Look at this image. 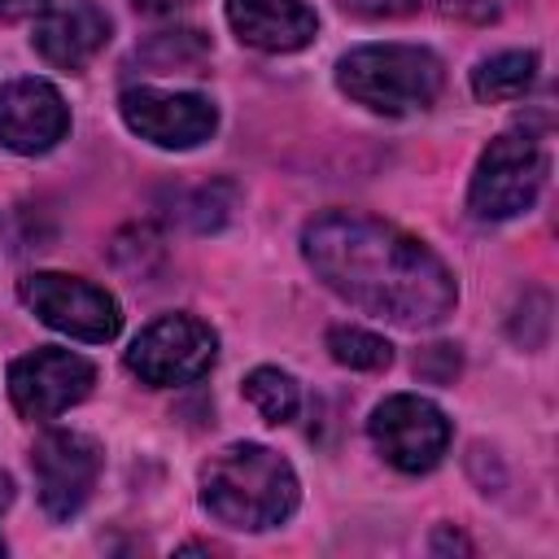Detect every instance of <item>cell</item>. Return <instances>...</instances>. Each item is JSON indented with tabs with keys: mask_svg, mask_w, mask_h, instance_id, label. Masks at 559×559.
Here are the masks:
<instances>
[{
	"mask_svg": "<svg viewBox=\"0 0 559 559\" xmlns=\"http://www.w3.org/2000/svg\"><path fill=\"white\" fill-rule=\"evenodd\" d=\"M35 52L57 70H83L105 44H109V13L92 0H66L48 4L31 35Z\"/></svg>",
	"mask_w": 559,
	"mask_h": 559,
	"instance_id": "obj_12",
	"label": "cell"
},
{
	"mask_svg": "<svg viewBox=\"0 0 559 559\" xmlns=\"http://www.w3.org/2000/svg\"><path fill=\"white\" fill-rule=\"evenodd\" d=\"M341 4L362 17H406L419 9V0H341Z\"/></svg>",
	"mask_w": 559,
	"mask_h": 559,
	"instance_id": "obj_18",
	"label": "cell"
},
{
	"mask_svg": "<svg viewBox=\"0 0 559 559\" xmlns=\"http://www.w3.org/2000/svg\"><path fill=\"white\" fill-rule=\"evenodd\" d=\"M218 358V336L197 314L153 319L127 349V371L153 389H175L201 380Z\"/></svg>",
	"mask_w": 559,
	"mask_h": 559,
	"instance_id": "obj_5",
	"label": "cell"
},
{
	"mask_svg": "<svg viewBox=\"0 0 559 559\" xmlns=\"http://www.w3.org/2000/svg\"><path fill=\"white\" fill-rule=\"evenodd\" d=\"M144 66H153L157 74H166V70H183V66H197V61H205L210 57V39L201 35V31H162V35H153L140 52H135Z\"/></svg>",
	"mask_w": 559,
	"mask_h": 559,
	"instance_id": "obj_17",
	"label": "cell"
},
{
	"mask_svg": "<svg viewBox=\"0 0 559 559\" xmlns=\"http://www.w3.org/2000/svg\"><path fill=\"white\" fill-rule=\"evenodd\" d=\"M13 502V480H9V472H0V507H9Z\"/></svg>",
	"mask_w": 559,
	"mask_h": 559,
	"instance_id": "obj_23",
	"label": "cell"
},
{
	"mask_svg": "<svg viewBox=\"0 0 559 559\" xmlns=\"http://www.w3.org/2000/svg\"><path fill=\"white\" fill-rule=\"evenodd\" d=\"M70 131L61 92L44 79H13L0 87V144L13 153H48Z\"/></svg>",
	"mask_w": 559,
	"mask_h": 559,
	"instance_id": "obj_11",
	"label": "cell"
},
{
	"mask_svg": "<svg viewBox=\"0 0 559 559\" xmlns=\"http://www.w3.org/2000/svg\"><path fill=\"white\" fill-rule=\"evenodd\" d=\"M92 380H96V367L83 354L44 345V349L22 354L9 367V397H13L17 415L52 419V415L70 411L74 402H83L92 393Z\"/></svg>",
	"mask_w": 559,
	"mask_h": 559,
	"instance_id": "obj_8",
	"label": "cell"
},
{
	"mask_svg": "<svg viewBox=\"0 0 559 559\" xmlns=\"http://www.w3.org/2000/svg\"><path fill=\"white\" fill-rule=\"evenodd\" d=\"M0 555H4V537H0Z\"/></svg>",
	"mask_w": 559,
	"mask_h": 559,
	"instance_id": "obj_24",
	"label": "cell"
},
{
	"mask_svg": "<svg viewBox=\"0 0 559 559\" xmlns=\"http://www.w3.org/2000/svg\"><path fill=\"white\" fill-rule=\"evenodd\" d=\"M301 253L336 297L402 328H437L459 301L450 266L424 240L367 214L328 210L310 218Z\"/></svg>",
	"mask_w": 559,
	"mask_h": 559,
	"instance_id": "obj_1",
	"label": "cell"
},
{
	"mask_svg": "<svg viewBox=\"0 0 559 559\" xmlns=\"http://www.w3.org/2000/svg\"><path fill=\"white\" fill-rule=\"evenodd\" d=\"M432 550H472V546H467V542H463L459 533H450V528H441V533L432 537Z\"/></svg>",
	"mask_w": 559,
	"mask_h": 559,
	"instance_id": "obj_22",
	"label": "cell"
},
{
	"mask_svg": "<svg viewBox=\"0 0 559 559\" xmlns=\"http://www.w3.org/2000/svg\"><path fill=\"white\" fill-rule=\"evenodd\" d=\"M201 502L227 528H275L297 507V476L284 454L236 441L201 467Z\"/></svg>",
	"mask_w": 559,
	"mask_h": 559,
	"instance_id": "obj_2",
	"label": "cell"
},
{
	"mask_svg": "<svg viewBox=\"0 0 559 559\" xmlns=\"http://www.w3.org/2000/svg\"><path fill=\"white\" fill-rule=\"evenodd\" d=\"M328 354L349 371H384L393 362V345L384 336H376L367 328H349V323L328 332Z\"/></svg>",
	"mask_w": 559,
	"mask_h": 559,
	"instance_id": "obj_16",
	"label": "cell"
},
{
	"mask_svg": "<svg viewBox=\"0 0 559 559\" xmlns=\"http://www.w3.org/2000/svg\"><path fill=\"white\" fill-rule=\"evenodd\" d=\"M445 70L419 44H362L336 61V87L376 114H415L441 96Z\"/></svg>",
	"mask_w": 559,
	"mask_h": 559,
	"instance_id": "obj_3",
	"label": "cell"
},
{
	"mask_svg": "<svg viewBox=\"0 0 559 559\" xmlns=\"http://www.w3.org/2000/svg\"><path fill=\"white\" fill-rule=\"evenodd\" d=\"M441 13L459 17V22H489L498 9H493V0H441Z\"/></svg>",
	"mask_w": 559,
	"mask_h": 559,
	"instance_id": "obj_19",
	"label": "cell"
},
{
	"mask_svg": "<svg viewBox=\"0 0 559 559\" xmlns=\"http://www.w3.org/2000/svg\"><path fill=\"white\" fill-rule=\"evenodd\" d=\"M122 122L157 144V148H197L201 140L214 135L218 127V109L210 96L197 92H157V87H127L118 96Z\"/></svg>",
	"mask_w": 559,
	"mask_h": 559,
	"instance_id": "obj_10",
	"label": "cell"
},
{
	"mask_svg": "<svg viewBox=\"0 0 559 559\" xmlns=\"http://www.w3.org/2000/svg\"><path fill=\"white\" fill-rule=\"evenodd\" d=\"M245 397H249V406H253L266 424H288V419L297 415V406H301L297 380H293L288 371H280V367H253V371L245 376Z\"/></svg>",
	"mask_w": 559,
	"mask_h": 559,
	"instance_id": "obj_15",
	"label": "cell"
},
{
	"mask_svg": "<svg viewBox=\"0 0 559 559\" xmlns=\"http://www.w3.org/2000/svg\"><path fill=\"white\" fill-rule=\"evenodd\" d=\"M17 297L26 301V310H35L48 328L74 336V341H92V345H105L118 336L122 328V310L118 301L79 280V275H61V271H35L17 284Z\"/></svg>",
	"mask_w": 559,
	"mask_h": 559,
	"instance_id": "obj_6",
	"label": "cell"
},
{
	"mask_svg": "<svg viewBox=\"0 0 559 559\" xmlns=\"http://www.w3.org/2000/svg\"><path fill=\"white\" fill-rule=\"evenodd\" d=\"M546 183V148L528 131H507L489 140V148L476 162L472 188H467V210L480 223H502L524 214Z\"/></svg>",
	"mask_w": 559,
	"mask_h": 559,
	"instance_id": "obj_4",
	"label": "cell"
},
{
	"mask_svg": "<svg viewBox=\"0 0 559 559\" xmlns=\"http://www.w3.org/2000/svg\"><path fill=\"white\" fill-rule=\"evenodd\" d=\"M192 0H135V9L144 13H175V9H188Z\"/></svg>",
	"mask_w": 559,
	"mask_h": 559,
	"instance_id": "obj_21",
	"label": "cell"
},
{
	"mask_svg": "<svg viewBox=\"0 0 559 559\" xmlns=\"http://www.w3.org/2000/svg\"><path fill=\"white\" fill-rule=\"evenodd\" d=\"M52 0H0V17L4 22H22V17H39Z\"/></svg>",
	"mask_w": 559,
	"mask_h": 559,
	"instance_id": "obj_20",
	"label": "cell"
},
{
	"mask_svg": "<svg viewBox=\"0 0 559 559\" xmlns=\"http://www.w3.org/2000/svg\"><path fill=\"white\" fill-rule=\"evenodd\" d=\"M31 472H35V489L39 502L52 520H70L96 489L100 476V445L87 432H66L52 428L35 441L31 450Z\"/></svg>",
	"mask_w": 559,
	"mask_h": 559,
	"instance_id": "obj_9",
	"label": "cell"
},
{
	"mask_svg": "<svg viewBox=\"0 0 559 559\" xmlns=\"http://www.w3.org/2000/svg\"><path fill=\"white\" fill-rule=\"evenodd\" d=\"M537 79V52H498L472 70L476 100H520Z\"/></svg>",
	"mask_w": 559,
	"mask_h": 559,
	"instance_id": "obj_14",
	"label": "cell"
},
{
	"mask_svg": "<svg viewBox=\"0 0 559 559\" xmlns=\"http://www.w3.org/2000/svg\"><path fill=\"white\" fill-rule=\"evenodd\" d=\"M367 432L376 441V450L397 467V472H432L450 445V419L441 415V406H432L419 393H393L384 397L371 419Z\"/></svg>",
	"mask_w": 559,
	"mask_h": 559,
	"instance_id": "obj_7",
	"label": "cell"
},
{
	"mask_svg": "<svg viewBox=\"0 0 559 559\" xmlns=\"http://www.w3.org/2000/svg\"><path fill=\"white\" fill-rule=\"evenodd\" d=\"M227 22L240 44L262 52H297L319 31V17L306 0H227Z\"/></svg>",
	"mask_w": 559,
	"mask_h": 559,
	"instance_id": "obj_13",
	"label": "cell"
}]
</instances>
